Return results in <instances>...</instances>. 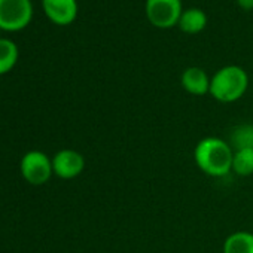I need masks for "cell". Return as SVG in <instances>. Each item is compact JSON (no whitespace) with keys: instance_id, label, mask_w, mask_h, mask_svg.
<instances>
[{"instance_id":"obj_1","label":"cell","mask_w":253,"mask_h":253,"mask_svg":"<svg viewBox=\"0 0 253 253\" xmlns=\"http://www.w3.org/2000/svg\"><path fill=\"white\" fill-rule=\"evenodd\" d=\"M234 149L220 137H204L194 149L197 167L210 177H223L232 171Z\"/></svg>"},{"instance_id":"obj_2","label":"cell","mask_w":253,"mask_h":253,"mask_svg":"<svg viewBox=\"0 0 253 253\" xmlns=\"http://www.w3.org/2000/svg\"><path fill=\"white\" fill-rule=\"evenodd\" d=\"M249 86V76L240 66L229 64L219 69L210 78V95L219 103H234L240 100Z\"/></svg>"},{"instance_id":"obj_3","label":"cell","mask_w":253,"mask_h":253,"mask_svg":"<svg viewBox=\"0 0 253 253\" xmlns=\"http://www.w3.org/2000/svg\"><path fill=\"white\" fill-rule=\"evenodd\" d=\"M182 12V0H146L145 3L146 18L157 29L177 26Z\"/></svg>"},{"instance_id":"obj_4","label":"cell","mask_w":253,"mask_h":253,"mask_svg":"<svg viewBox=\"0 0 253 253\" xmlns=\"http://www.w3.org/2000/svg\"><path fill=\"white\" fill-rule=\"evenodd\" d=\"M33 17L30 0H0V29L15 32L24 29Z\"/></svg>"},{"instance_id":"obj_5","label":"cell","mask_w":253,"mask_h":253,"mask_svg":"<svg viewBox=\"0 0 253 253\" xmlns=\"http://www.w3.org/2000/svg\"><path fill=\"white\" fill-rule=\"evenodd\" d=\"M20 170L23 177L32 185H43L46 183L51 176L54 174L52 170V160L41 151H30L27 152L20 164Z\"/></svg>"},{"instance_id":"obj_6","label":"cell","mask_w":253,"mask_h":253,"mask_svg":"<svg viewBox=\"0 0 253 253\" xmlns=\"http://www.w3.org/2000/svg\"><path fill=\"white\" fill-rule=\"evenodd\" d=\"M85 169V158L81 152L73 149H63L52 158L54 174L61 179H75Z\"/></svg>"},{"instance_id":"obj_7","label":"cell","mask_w":253,"mask_h":253,"mask_svg":"<svg viewBox=\"0 0 253 253\" xmlns=\"http://www.w3.org/2000/svg\"><path fill=\"white\" fill-rule=\"evenodd\" d=\"M46 17L57 26H69L78 17L76 0H42Z\"/></svg>"},{"instance_id":"obj_8","label":"cell","mask_w":253,"mask_h":253,"mask_svg":"<svg viewBox=\"0 0 253 253\" xmlns=\"http://www.w3.org/2000/svg\"><path fill=\"white\" fill-rule=\"evenodd\" d=\"M180 84L183 89L192 95L201 97L210 92V78L201 67L192 66L182 72Z\"/></svg>"},{"instance_id":"obj_9","label":"cell","mask_w":253,"mask_h":253,"mask_svg":"<svg viewBox=\"0 0 253 253\" xmlns=\"http://www.w3.org/2000/svg\"><path fill=\"white\" fill-rule=\"evenodd\" d=\"M207 26V15L200 8L185 9L179 18L177 27L186 35H198Z\"/></svg>"},{"instance_id":"obj_10","label":"cell","mask_w":253,"mask_h":253,"mask_svg":"<svg viewBox=\"0 0 253 253\" xmlns=\"http://www.w3.org/2000/svg\"><path fill=\"white\" fill-rule=\"evenodd\" d=\"M223 253H253V234L249 231H235L228 235L222 246Z\"/></svg>"},{"instance_id":"obj_11","label":"cell","mask_w":253,"mask_h":253,"mask_svg":"<svg viewBox=\"0 0 253 253\" xmlns=\"http://www.w3.org/2000/svg\"><path fill=\"white\" fill-rule=\"evenodd\" d=\"M232 171L241 177L253 174V148H244V149L234 151Z\"/></svg>"},{"instance_id":"obj_12","label":"cell","mask_w":253,"mask_h":253,"mask_svg":"<svg viewBox=\"0 0 253 253\" xmlns=\"http://www.w3.org/2000/svg\"><path fill=\"white\" fill-rule=\"evenodd\" d=\"M229 145L234 151L244 149V148H253V125H250V124L237 125L231 131Z\"/></svg>"},{"instance_id":"obj_13","label":"cell","mask_w":253,"mask_h":253,"mask_svg":"<svg viewBox=\"0 0 253 253\" xmlns=\"http://www.w3.org/2000/svg\"><path fill=\"white\" fill-rule=\"evenodd\" d=\"M18 60V48L9 39H0V75L8 73Z\"/></svg>"},{"instance_id":"obj_14","label":"cell","mask_w":253,"mask_h":253,"mask_svg":"<svg viewBox=\"0 0 253 253\" xmlns=\"http://www.w3.org/2000/svg\"><path fill=\"white\" fill-rule=\"evenodd\" d=\"M237 5L243 11H253V0H237Z\"/></svg>"}]
</instances>
